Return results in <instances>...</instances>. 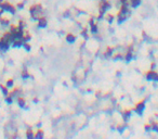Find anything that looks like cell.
<instances>
[{
	"label": "cell",
	"instance_id": "obj_1",
	"mask_svg": "<svg viewBox=\"0 0 158 139\" xmlns=\"http://www.w3.org/2000/svg\"><path fill=\"white\" fill-rule=\"evenodd\" d=\"M112 4L108 0H102L99 3V15H97V20H101L105 16L106 12L111 9Z\"/></svg>",
	"mask_w": 158,
	"mask_h": 139
},
{
	"label": "cell",
	"instance_id": "obj_2",
	"mask_svg": "<svg viewBox=\"0 0 158 139\" xmlns=\"http://www.w3.org/2000/svg\"><path fill=\"white\" fill-rule=\"evenodd\" d=\"M146 79L147 80H155V82H158V73L154 70H149L146 72Z\"/></svg>",
	"mask_w": 158,
	"mask_h": 139
},
{
	"label": "cell",
	"instance_id": "obj_3",
	"mask_svg": "<svg viewBox=\"0 0 158 139\" xmlns=\"http://www.w3.org/2000/svg\"><path fill=\"white\" fill-rule=\"evenodd\" d=\"M144 109H145V100H142L137 103V105H135V108H134V112L137 113L139 115H142Z\"/></svg>",
	"mask_w": 158,
	"mask_h": 139
},
{
	"label": "cell",
	"instance_id": "obj_4",
	"mask_svg": "<svg viewBox=\"0 0 158 139\" xmlns=\"http://www.w3.org/2000/svg\"><path fill=\"white\" fill-rule=\"evenodd\" d=\"M38 27L39 28H44V27H47V25H48V21H47V19L46 17H43V16H40L38 20Z\"/></svg>",
	"mask_w": 158,
	"mask_h": 139
},
{
	"label": "cell",
	"instance_id": "obj_5",
	"mask_svg": "<svg viewBox=\"0 0 158 139\" xmlns=\"http://www.w3.org/2000/svg\"><path fill=\"white\" fill-rule=\"evenodd\" d=\"M130 6H125V4H121V7H120L118 13H121V14H126V15H128V14H130Z\"/></svg>",
	"mask_w": 158,
	"mask_h": 139
},
{
	"label": "cell",
	"instance_id": "obj_6",
	"mask_svg": "<svg viewBox=\"0 0 158 139\" xmlns=\"http://www.w3.org/2000/svg\"><path fill=\"white\" fill-rule=\"evenodd\" d=\"M65 39H66V41L68 42V44H74V42L76 41L77 37L75 36L74 34H72V33H68V34L66 35V37H65Z\"/></svg>",
	"mask_w": 158,
	"mask_h": 139
},
{
	"label": "cell",
	"instance_id": "obj_7",
	"mask_svg": "<svg viewBox=\"0 0 158 139\" xmlns=\"http://www.w3.org/2000/svg\"><path fill=\"white\" fill-rule=\"evenodd\" d=\"M127 17H128V15H126V14L117 13V22H118V24L124 23V22L127 20Z\"/></svg>",
	"mask_w": 158,
	"mask_h": 139
},
{
	"label": "cell",
	"instance_id": "obj_8",
	"mask_svg": "<svg viewBox=\"0 0 158 139\" xmlns=\"http://www.w3.org/2000/svg\"><path fill=\"white\" fill-rule=\"evenodd\" d=\"M131 112L132 111L131 110H125V111H122V118H124V121L125 122H127L128 120H129V117L131 116Z\"/></svg>",
	"mask_w": 158,
	"mask_h": 139
},
{
	"label": "cell",
	"instance_id": "obj_9",
	"mask_svg": "<svg viewBox=\"0 0 158 139\" xmlns=\"http://www.w3.org/2000/svg\"><path fill=\"white\" fill-rule=\"evenodd\" d=\"M129 2H130V7L135 9L142 3V0H129Z\"/></svg>",
	"mask_w": 158,
	"mask_h": 139
},
{
	"label": "cell",
	"instance_id": "obj_10",
	"mask_svg": "<svg viewBox=\"0 0 158 139\" xmlns=\"http://www.w3.org/2000/svg\"><path fill=\"white\" fill-rule=\"evenodd\" d=\"M124 59H125V61L126 62H130L132 59H133V52L130 51V50H128V52L124 55Z\"/></svg>",
	"mask_w": 158,
	"mask_h": 139
},
{
	"label": "cell",
	"instance_id": "obj_11",
	"mask_svg": "<svg viewBox=\"0 0 158 139\" xmlns=\"http://www.w3.org/2000/svg\"><path fill=\"white\" fill-rule=\"evenodd\" d=\"M44 137V133L42 129H37V131L35 133V139H43Z\"/></svg>",
	"mask_w": 158,
	"mask_h": 139
},
{
	"label": "cell",
	"instance_id": "obj_12",
	"mask_svg": "<svg viewBox=\"0 0 158 139\" xmlns=\"http://www.w3.org/2000/svg\"><path fill=\"white\" fill-rule=\"evenodd\" d=\"M114 51H115V49L113 47H107L106 48V50H105V57H112L113 54H114Z\"/></svg>",
	"mask_w": 158,
	"mask_h": 139
},
{
	"label": "cell",
	"instance_id": "obj_13",
	"mask_svg": "<svg viewBox=\"0 0 158 139\" xmlns=\"http://www.w3.org/2000/svg\"><path fill=\"white\" fill-rule=\"evenodd\" d=\"M99 32V26H97L96 23H93L92 25H90V33L92 34H96Z\"/></svg>",
	"mask_w": 158,
	"mask_h": 139
},
{
	"label": "cell",
	"instance_id": "obj_14",
	"mask_svg": "<svg viewBox=\"0 0 158 139\" xmlns=\"http://www.w3.org/2000/svg\"><path fill=\"white\" fill-rule=\"evenodd\" d=\"M104 17L106 19V21L108 22L109 24L113 23V21L115 20V15H114V14H111V13H106V14H105V16H104Z\"/></svg>",
	"mask_w": 158,
	"mask_h": 139
},
{
	"label": "cell",
	"instance_id": "obj_15",
	"mask_svg": "<svg viewBox=\"0 0 158 139\" xmlns=\"http://www.w3.org/2000/svg\"><path fill=\"white\" fill-rule=\"evenodd\" d=\"M26 138L27 139H35V133L32 131V129H27L26 130Z\"/></svg>",
	"mask_w": 158,
	"mask_h": 139
},
{
	"label": "cell",
	"instance_id": "obj_16",
	"mask_svg": "<svg viewBox=\"0 0 158 139\" xmlns=\"http://www.w3.org/2000/svg\"><path fill=\"white\" fill-rule=\"evenodd\" d=\"M17 103H19V105H20L21 108H24L25 104H26V101H25L24 98L19 97V98H17Z\"/></svg>",
	"mask_w": 158,
	"mask_h": 139
},
{
	"label": "cell",
	"instance_id": "obj_17",
	"mask_svg": "<svg viewBox=\"0 0 158 139\" xmlns=\"http://www.w3.org/2000/svg\"><path fill=\"white\" fill-rule=\"evenodd\" d=\"M0 89H1L2 93H3L4 96H8V95H9V88L7 87V86H4V85H0Z\"/></svg>",
	"mask_w": 158,
	"mask_h": 139
},
{
	"label": "cell",
	"instance_id": "obj_18",
	"mask_svg": "<svg viewBox=\"0 0 158 139\" xmlns=\"http://www.w3.org/2000/svg\"><path fill=\"white\" fill-rule=\"evenodd\" d=\"M149 124H150V127H152V129L158 133V124L156 122H150Z\"/></svg>",
	"mask_w": 158,
	"mask_h": 139
},
{
	"label": "cell",
	"instance_id": "obj_19",
	"mask_svg": "<svg viewBox=\"0 0 158 139\" xmlns=\"http://www.w3.org/2000/svg\"><path fill=\"white\" fill-rule=\"evenodd\" d=\"M113 59H114V60H122V59H124V54L116 53V54L113 55Z\"/></svg>",
	"mask_w": 158,
	"mask_h": 139
},
{
	"label": "cell",
	"instance_id": "obj_20",
	"mask_svg": "<svg viewBox=\"0 0 158 139\" xmlns=\"http://www.w3.org/2000/svg\"><path fill=\"white\" fill-rule=\"evenodd\" d=\"M7 87L8 88H12L14 86V82H13V79H8L7 80Z\"/></svg>",
	"mask_w": 158,
	"mask_h": 139
},
{
	"label": "cell",
	"instance_id": "obj_21",
	"mask_svg": "<svg viewBox=\"0 0 158 139\" xmlns=\"http://www.w3.org/2000/svg\"><path fill=\"white\" fill-rule=\"evenodd\" d=\"M6 102L8 103V104H11L12 102H13V98L11 97L10 95H8V96H6Z\"/></svg>",
	"mask_w": 158,
	"mask_h": 139
},
{
	"label": "cell",
	"instance_id": "obj_22",
	"mask_svg": "<svg viewBox=\"0 0 158 139\" xmlns=\"http://www.w3.org/2000/svg\"><path fill=\"white\" fill-rule=\"evenodd\" d=\"M23 47L25 48V50H26V51H31V49H32L31 45H29L28 42H24V44H23Z\"/></svg>",
	"mask_w": 158,
	"mask_h": 139
},
{
	"label": "cell",
	"instance_id": "obj_23",
	"mask_svg": "<svg viewBox=\"0 0 158 139\" xmlns=\"http://www.w3.org/2000/svg\"><path fill=\"white\" fill-rule=\"evenodd\" d=\"M22 77H23L24 79H26V78L29 77V74H28V72H27L26 70H24L23 72H22Z\"/></svg>",
	"mask_w": 158,
	"mask_h": 139
},
{
	"label": "cell",
	"instance_id": "obj_24",
	"mask_svg": "<svg viewBox=\"0 0 158 139\" xmlns=\"http://www.w3.org/2000/svg\"><path fill=\"white\" fill-rule=\"evenodd\" d=\"M81 36H84V38H88V28H84L81 31Z\"/></svg>",
	"mask_w": 158,
	"mask_h": 139
},
{
	"label": "cell",
	"instance_id": "obj_25",
	"mask_svg": "<svg viewBox=\"0 0 158 139\" xmlns=\"http://www.w3.org/2000/svg\"><path fill=\"white\" fill-rule=\"evenodd\" d=\"M150 129H152V127H150V124H147V125H145V130L148 131Z\"/></svg>",
	"mask_w": 158,
	"mask_h": 139
},
{
	"label": "cell",
	"instance_id": "obj_26",
	"mask_svg": "<svg viewBox=\"0 0 158 139\" xmlns=\"http://www.w3.org/2000/svg\"><path fill=\"white\" fill-rule=\"evenodd\" d=\"M93 23H94V19H93V17H91V19L89 20V25H92Z\"/></svg>",
	"mask_w": 158,
	"mask_h": 139
}]
</instances>
